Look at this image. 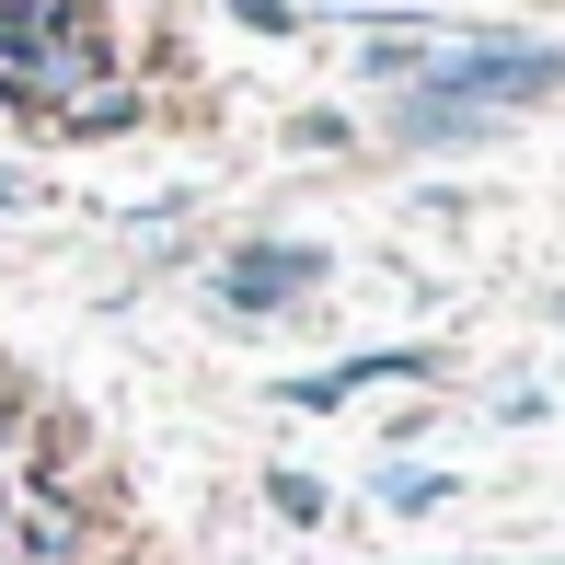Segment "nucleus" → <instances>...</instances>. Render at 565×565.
Wrapping results in <instances>:
<instances>
[{
	"label": "nucleus",
	"mask_w": 565,
	"mask_h": 565,
	"mask_svg": "<svg viewBox=\"0 0 565 565\" xmlns=\"http://www.w3.org/2000/svg\"><path fill=\"white\" fill-rule=\"evenodd\" d=\"M439 105H473V116H520V105H554L565 93V46L554 35H439V58H427V82Z\"/></svg>",
	"instance_id": "nucleus-1"
},
{
	"label": "nucleus",
	"mask_w": 565,
	"mask_h": 565,
	"mask_svg": "<svg viewBox=\"0 0 565 565\" xmlns=\"http://www.w3.org/2000/svg\"><path fill=\"white\" fill-rule=\"evenodd\" d=\"M323 277H335V254H323V243H231V254H220V300H231L243 323L289 312V300H312Z\"/></svg>",
	"instance_id": "nucleus-2"
},
{
	"label": "nucleus",
	"mask_w": 565,
	"mask_h": 565,
	"mask_svg": "<svg viewBox=\"0 0 565 565\" xmlns=\"http://www.w3.org/2000/svg\"><path fill=\"white\" fill-rule=\"evenodd\" d=\"M0 565H93V508L70 497V484H23Z\"/></svg>",
	"instance_id": "nucleus-3"
},
{
	"label": "nucleus",
	"mask_w": 565,
	"mask_h": 565,
	"mask_svg": "<svg viewBox=\"0 0 565 565\" xmlns=\"http://www.w3.org/2000/svg\"><path fill=\"white\" fill-rule=\"evenodd\" d=\"M393 139L404 150H484V139H508V127L473 116V105H439V93H404V105H393Z\"/></svg>",
	"instance_id": "nucleus-4"
},
{
	"label": "nucleus",
	"mask_w": 565,
	"mask_h": 565,
	"mask_svg": "<svg viewBox=\"0 0 565 565\" xmlns=\"http://www.w3.org/2000/svg\"><path fill=\"white\" fill-rule=\"evenodd\" d=\"M427 58H439V23H381V35H358V82L416 93V82H427Z\"/></svg>",
	"instance_id": "nucleus-5"
},
{
	"label": "nucleus",
	"mask_w": 565,
	"mask_h": 565,
	"mask_svg": "<svg viewBox=\"0 0 565 565\" xmlns=\"http://www.w3.org/2000/svg\"><path fill=\"white\" fill-rule=\"evenodd\" d=\"M139 116H150V93L139 82H105V93H82V105H58L46 127H58V139H127Z\"/></svg>",
	"instance_id": "nucleus-6"
},
{
	"label": "nucleus",
	"mask_w": 565,
	"mask_h": 565,
	"mask_svg": "<svg viewBox=\"0 0 565 565\" xmlns=\"http://www.w3.org/2000/svg\"><path fill=\"white\" fill-rule=\"evenodd\" d=\"M266 508H277L289 531H323V508H335V497H323V473H300V461H277V473H266Z\"/></svg>",
	"instance_id": "nucleus-7"
},
{
	"label": "nucleus",
	"mask_w": 565,
	"mask_h": 565,
	"mask_svg": "<svg viewBox=\"0 0 565 565\" xmlns=\"http://www.w3.org/2000/svg\"><path fill=\"white\" fill-rule=\"evenodd\" d=\"M277 139H289V150H312V162H323V150H347V139H358V127H347L335 105H300L289 127H277Z\"/></svg>",
	"instance_id": "nucleus-8"
},
{
	"label": "nucleus",
	"mask_w": 565,
	"mask_h": 565,
	"mask_svg": "<svg viewBox=\"0 0 565 565\" xmlns=\"http://www.w3.org/2000/svg\"><path fill=\"white\" fill-rule=\"evenodd\" d=\"M461 484L450 473H381V508H404V520H416V508H450Z\"/></svg>",
	"instance_id": "nucleus-9"
},
{
	"label": "nucleus",
	"mask_w": 565,
	"mask_h": 565,
	"mask_svg": "<svg viewBox=\"0 0 565 565\" xmlns=\"http://www.w3.org/2000/svg\"><path fill=\"white\" fill-rule=\"evenodd\" d=\"M231 23H254V35H300V0H231Z\"/></svg>",
	"instance_id": "nucleus-10"
},
{
	"label": "nucleus",
	"mask_w": 565,
	"mask_h": 565,
	"mask_svg": "<svg viewBox=\"0 0 565 565\" xmlns=\"http://www.w3.org/2000/svg\"><path fill=\"white\" fill-rule=\"evenodd\" d=\"M497 427H554V404H543V393L520 381V393H497Z\"/></svg>",
	"instance_id": "nucleus-11"
},
{
	"label": "nucleus",
	"mask_w": 565,
	"mask_h": 565,
	"mask_svg": "<svg viewBox=\"0 0 565 565\" xmlns=\"http://www.w3.org/2000/svg\"><path fill=\"white\" fill-rule=\"evenodd\" d=\"M12 508H23V484H12V461H0V543H12Z\"/></svg>",
	"instance_id": "nucleus-12"
},
{
	"label": "nucleus",
	"mask_w": 565,
	"mask_h": 565,
	"mask_svg": "<svg viewBox=\"0 0 565 565\" xmlns=\"http://www.w3.org/2000/svg\"><path fill=\"white\" fill-rule=\"evenodd\" d=\"M23 196H35V185H23V173H0V209H23Z\"/></svg>",
	"instance_id": "nucleus-13"
},
{
	"label": "nucleus",
	"mask_w": 565,
	"mask_h": 565,
	"mask_svg": "<svg viewBox=\"0 0 565 565\" xmlns=\"http://www.w3.org/2000/svg\"><path fill=\"white\" fill-rule=\"evenodd\" d=\"M554 323H565V300H554Z\"/></svg>",
	"instance_id": "nucleus-14"
}]
</instances>
